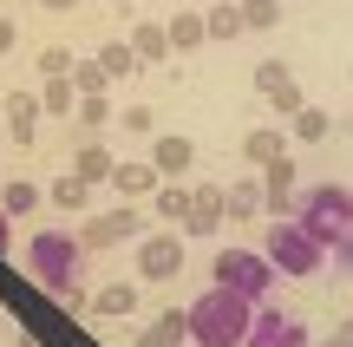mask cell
Masks as SVG:
<instances>
[{
  "mask_svg": "<svg viewBox=\"0 0 353 347\" xmlns=\"http://www.w3.org/2000/svg\"><path fill=\"white\" fill-rule=\"evenodd\" d=\"M249 321H255V301H242L236 288L216 282L190 301V347H242Z\"/></svg>",
  "mask_w": 353,
  "mask_h": 347,
  "instance_id": "6da1fadb",
  "label": "cell"
},
{
  "mask_svg": "<svg viewBox=\"0 0 353 347\" xmlns=\"http://www.w3.org/2000/svg\"><path fill=\"white\" fill-rule=\"evenodd\" d=\"M26 269H33V282L46 288L59 308H79V269H85V249H79V236H65V230H39L33 249H26Z\"/></svg>",
  "mask_w": 353,
  "mask_h": 347,
  "instance_id": "7a4b0ae2",
  "label": "cell"
},
{
  "mask_svg": "<svg viewBox=\"0 0 353 347\" xmlns=\"http://www.w3.org/2000/svg\"><path fill=\"white\" fill-rule=\"evenodd\" d=\"M288 223H301L321 249H341L347 230H353V190H347V184H314V190L294 197V217Z\"/></svg>",
  "mask_w": 353,
  "mask_h": 347,
  "instance_id": "3957f363",
  "label": "cell"
},
{
  "mask_svg": "<svg viewBox=\"0 0 353 347\" xmlns=\"http://www.w3.org/2000/svg\"><path fill=\"white\" fill-rule=\"evenodd\" d=\"M216 282L236 288L242 301H262L268 288H275V262H268L262 249H216Z\"/></svg>",
  "mask_w": 353,
  "mask_h": 347,
  "instance_id": "277c9868",
  "label": "cell"
},
{
  "mask_svg": "<svg viewBox=\"0 0 353 347\" xmlns=\"http://www.w3.org/2000/svg\"><path fill=\"white\" fill-rule=\"evenodd\" d=\"M268 262H275V275H314L321 262H327V249L314 243V236L301 230V223H275L268 230V249H262Z\"/></svg>",
  "mask_w": 353,
  "mask_h": 347,
  "instance_id": "5b68a950",
  "label": "cell"
},
{
  "mask_svg": "<svg viewBox=\"0 0 353 347\" xmlns=\"http://www.w3.org/2000/svg\"><path fill=\"white\" fill-rule=\"evenodd\" d=\"M183 262H190L183 236H176V230H157V236H144V243H138V282H170V275H183Z\"/></svg>",
  "mask_w": 353,
  "mask_h": 347,
  "instance_id": "8992f818",
  "label": "cell"
},
{
  "mask_svg": "<svg viewBox=\"0 0 353 347\" xmlns=\"http://www.w3.org/2000/svg\"><path fill=\"white\" fill-rule=\"evenodd\" d=\"M242 347H307V321L288 308H262L255 301V321H249V341Z\"/></svg>",
  "mask_w": 353,
  "mask_h": 347,
  "instance_id": "52a82bcc",
  "label": "cell"
},
{
  "mask_svg": "<svg viewBox=\"0 0 353 347\" xmlns=\"http://www.w3.org/2000/svg\"><path fill=\"white\" fill-rule=\"evenodd\" d=\"M131 236H138V204H118V210H105V217H85L79 249L99 256V249H118V243H131Z\"/></svg>",
  "mask_w": 353,
  "mask_h": 347,
  "instance_id": "ba28073f",
  "label": "cell"
},
{
  "mask_svg": "<svg viewBox=\"0 0 353 347\" xmlns=\"http://www.w3.org/2000/svg\"><path fill=\"white\" fill-rule=\"evenodd\" d=\"M262 210H268L275 223L294 217V157H275V164L262 170Z\"/></svg>",
  "mask_w": 353,
  "mask_h": 347,
  "instance_id": "9c48e42d",
  "label": "cell"
},
{
  "mask_svg": "<svg viewBox=\"0 0 353 347\" xmlns=\"http://www.w3.org/2000/svg\"><path fill=\"white\" fill-rule=\"evenodd\" d=\"M190 236H216V230H223V184H190Z\"/></svg>",
  "mask_w": 353,
  "mask_h": 347,
  "instance_id": "30bf717a",
  "label": "cell"
},
{
  "mask_svg": "<svg viewBox=\"0 0 353 347\" xmlns=\"http://www.w3.org/2000/svg\"><path fill=\"white\" fill-rule=\"evenodd\" d=\"M223 217L229 223H255V217H262V177H236V184H229V190H223Z\"/></svg>",
  "mask_w": 353,
  "mask_h": 347,
  "instance_id": "8fae6325",
  "label": "cell"
},
{
  "mask_svg": "<svg viewBox=\"0 0 353 347\" xmlns=\"http://www.w3.org/2000/svg\"><path fill=\"white\" fill-rule=\"evenodd\" d=\"M183 341H190V308H164V315L138 335V347H183Z\"/></svg>",
  "mask_w": 353,
  "mask_h": 347,
  "instance_id": "7c38bea8",
  "label": "cell"
},
{
  "mask_svg": "<svg viewBox=\"0 0 353 347\" xmlns=\"http://www.w3.org/2000/svg\"><path fill=\"white\" fill-rule=\"evenodd\" d=\"M39 118H46V112H39V92H7V131H13L20 144H33Z\"/></svg>",
  "mask_w": 353,
  "mask_h": 347,
  "instance_id": "4fadbf2b",
  "label": "cell"
},
{
  "mask_svg": "<svg viewBox=\"0 0 353 347\" xmlns=\"http://www.w3.org/2000/svg\"><path fill=\"white\" fill-rule=\"evenodd\" d=\"M151 164H157V177H190V164H196V144L190 138H157V151H151Z\"/></svg>",
  "mask_w": 353,
  "mask_h": 347,
  "instance_id": "5bb4252c",
  "label": "cell"
},
{
  "mask_svg": "<svg viewBox=\"0 0 353 347\" xmlns=\"http://www.w3.org/2000/svg\"><path fill=\"white\" fill-rule=\"evenodd\" d=\"M112 184H118V197H131V204H138V197H157V164H112Z\"/></svg>",
  "mask_w": 353,
  "mask_h": 347,
  "instance_id": "9a60e30c",
  "label": "cell"
},
{
  "mask_svg": "<svg viewBox=\"0 0 353 347\" xmlns=\"http://www.w3.org/2000/svg\"><path fill=\"white\" fill-rule=\"evenodd\" d=\"M138 288H144V282H112V288H99V295H92V315H99V321L131 315V308H138Z\"/></svg>",
  "mask_w": 353,
  "mask_h": 347,
  "instance_id": "2e32d148",
  "label": "cell"
},
{
  "mask_svg": "<svg viewBox=\"0 0 353 347\" xmlns=\"http://www.w3.org/2000/svg\"><path fill=\"white\" fill-rule=\"evenodd\" d=\"M242 157H249V164H275V157H288V138H281L275 125H262V131H249V138H242Z\"/></svg>",
  "mask_w": 353,
  "mask_h": 347,
  "instance_id": "e0dca14e",
  "label": "cell"
},
{
  "mask_svg": "<svg viewBox=\"0 0 353 347\" xmlns=\"http://www.w3.org/2000/svg\"><path fill=\"white\" fill-rule=\"evenodd\" d=\"M112 164H118V157L112 151H105V144H79V164H72V177H85V184H112Z\"/></svg>",
  "mask_w": 353,
  "mask_h": 347,
  "instance_id": "ac0fdd59",
  "label": "cell"
},
{
  "mask_svg": "<svg viewBox=\"0 0 353 347\" xmlns=\"http://www.w3.org/2000/svg\"><path fill=\"white\" fill-rule=\"evenodd\" d=\"M170 52H196L203 39H210V26H203V13H170Z\"/></svg>",
  "mask_w": 353,
  "mask_h": 347,
  "instance_id": "d6986e66",
  "label": "cell"
},
{
  "mask_svg": "<svg viewBox=\"0 0 353 347\" xmlns=\"http://www.w3.org/2000/svg\"><path fill=\"white\" fill-rule=\"evenodd\" d=\"M131 52H138V66L170 59V33H164V26H151V20H138V33H131Z\"/></svg>",
  "mask_w": 353,
  "mask_h": 347,
  "instance_id": "ffe728a7",
  "label": "cell"
},
{
  "mask_svg": "<svg viewBox=\"0 0 353 347\" xmlns=\"http://www.w3.org/2000/svg\"><path fill=\"white\" fill-rule=\"evenodd\" d=\"M92 59L105 66V79H131V72H138V52H131V39H112V46H99Z\"/></svg>",
  "mask_w": 353,
  "mask_h": 347,
  "instance_id": "44dd1931",
  "label": "cell"
},
{
  "mask_svg": "<svg viewBox=\"0 0 353 347\" xmlns=\"http://www.w3.org/2000/svg\"><path fill=\"white\" fill-rule=\"evenodd\" d=\"M242 7V33H268V26H281V0H236Z\"/></svg>",
  "mask_w": 353,
  "mask_h": 347,
  "instance_id": "7402d4cb",
  "label": "cell"
},
{
  "mask_svg": "<svg viewBox=\"0 0 353 347\" xmlns=\"http://www.w3.org/2000/svg\"><path fill=\"white\" fill-rule=\"evenodd\" d=\"M151 204H157V217H164V223H183L190 217V184H157Z\"/></svg>",
  "mask_w": 353,
  "mask_h": 347,
  "instance_id": "603a6c76",
  "label": "cell"
},
{
  "mask_svg": "<svg viewBox=\"0 0 353 347\" xmlns=\"http://www.w3.org/2000/svg\"><path fill=\"white\" fill-rule=\"evenodd\" d=\"M327 131H334V118L321 112V105H301V112H294V138H301V144H321Z\"/></svg>",
  "mask_w": 353,
  "mask_h": 347,
  "instance_id": "cb8c5ba5",
  "label": "cell"
},
{
  "mask_svg": "<svg viewBox=\"0 0 353 347\" xmlns=\"http://www.w3.org/2000/svg\"><path fill=\"white\" fill-rule=\"evenodd\" d=\"M203 26H210V39H236L242 33V7H236V0H223V7L203 13Z\"/></svg>",
  "mask_w": 353,
  "mask_h": 347,
  "instance_id": "d4e9b609",
  "label": "cell"
},
{
  "mask_svg": "<svg viewBox=\"0 0 353 347\" xmlns=\"http://www.w3.org/2000/svg\"><path fill=\"white\" fill-rule=\"evenodd\" d=\"M72 105H79L72 79H46V86H39V112H72Z\"/></svg>",
  "mask_w": 353,
  "mask_h": 347,
  "instance_id": "484cf974",
  "label": "cell"
},
{
  "mask_svg": "<svg viewBox=\"0 0 353 347\" xmlns=\"http://www.w3.org/2000/svg\"><path fill=\"white\" fill-rule=\"evenodd\" d=\"M0 210H7V217H26V210H39V184H7V190H0Z\"/></svg>",
  "mask_w": 353,
  "mask_h": 347,
  "instance_id": "4316f807",
  "label": "cell"
},
{
  "mask_svg": "<svg viewBox=\"0 0 353 347\" xmlns=\"http://www.w3.org/2000/svg\"><path fill=\"white\" fill-rule=\"evenodd\" d=\"M72 112H79V125H85V131H105V125H112V105H105V92H85Z\"/></svg>",
  "mask_w": 353,
  "mask_h": 347,
  "instance_id": "83f0119b",
  "label": "cell"
},
{
  "mask_svg": "<svg viewBox=\"0 0 353 347\" xmlns=\"http://www.w3.org/2000/svg\"><path fill=\"white\" fill-rule=\"evenodd\" d=\"M65 79H72V86H79V99H85V92H105V86H112L99 59H72V72H65Z\"/></svg>",
  "mask_w": 353,
  "mask_h": 347,
  "instance_id": "f1b7e54d",
  "label": "cell"
},
{
  "mask_svg": "<svg viewBox=\"0 0 353 347\" xmlns=\"http://www.w3.org/2000/svg\"><path fill=\"white\" fill-rule=\"evenodd\" d=\"M72 59H79L72 46H46V52H39V79H65V72H72Z\"/></svg>",
  "mask_w": 353,
  "mask_h": 347,
  "instance_id": "f546056e",
  "label": "cell"
},
{
  "mask_svg": "<svg viewBox=\"0 0 353 347\" xmlns=\"http://www.w3.org/2000/svg\"><path fill=\"white\" fill-rule=\"evenodd\" d=\"M255 86H262V99H268V92L294 86V72H288V66H281V59H262V66H255Z\"/></svg>",
  "mask_w": 353,
  "mask_h": 347,
  "instance_id": "4dcf8cb0",
  "label": "cell"
},
{
  "mask_svg": "<svg viewBox=\"0 0 353 347\" xmlns=\"http://www.w3.org/2000/svg\"><path fill=\"white\" fill-rule=\"evenodd\" d=\"M85 190H92L85 177H59V184H52V204H59V210H79V204H85Z\"/></svg>",
  "mask_w": 353,
  "mask_h": 347,
  "instance_id": "1f68e13d",
  "label": "cell"
},
{
  "mask_svg": "<svg viewBox=\"0 0 353 347\" xmlns=\"http://www.w3.org/2000/svg\"><path fill=\"white\" fill-rule=\"evenodd\" d=\"M118 125H125V131H151L157 112H151V105H125V112H118Z\"/></svg>",
  "mask_w": 353,
  "mask_h": 347,
  "instance_id": "d6a6232c",
  "label": "cell"
},
{
  "mask_svg": "<svg viewBox=\"0 0 353 347\" xmlns=\"http://www.w3.org/2000/svg\"><path fill=\"white\" fill-rule=\"evenodd\" d=\"M268 105H275L281 118H294V112H301V86H281V92H268Z\"/></svg>",
  "mask_w": 353,
  "mask_h": 347,
  "instance_id": "836d02e7",
  "label": "cell"
},
{
  "mask_svg": "<svg viewBox=\"0 0 353 347\" xmlns=\"http://www.w3.org/2000/svg\"><path fill=\"white\" fill-rule=\"evenodd\" d=\"M13 39H20V26H13V20H0V52H13Z\"/></svg>",
  "mask_w": 353,
  "mask_h": 347,
  "instance_id": "e575fe53",
  "label": "cell"
},
{
  "mask_svg": "<svg viewBox=\"0 0 353 347\" xmlns=\"http://www.w3.org/2000/svg\"><path fill=\"white\" fill-rule=\"evenodd\" d=\"M334 256H341V269L353 275V230H347V243H341V249H334Z\"/></svg>",
  "mask_w": 353,
  "mask_h": 347,
  "instance_id": "d590c367",
  "label": "cell"
},
{
  "mask_svg": "<svg viewBox=\"0 0 353 347\" xmlns=\"http://www.w3.org/2000/svg\"><path fill=\"white\" fill-rule=\"evenodd\" d=\"M39 7H46V13H72L79 0H39Z\"/></svg>",
  "mask_w": 353,
  "mask_h": 347,
  "instance_id": "8d00e7d4",
  "label": "cell"
},
{
  "mask_svg": "<svg viewBox=\"0 0 353 347\" xmlns=\"http://www.w3.org/2000/svg\"><path fill=\"white\" fill-rule=\"evenodd\" d=\"M13 347H39V341H33V335H20V341H13Z\"/></svg>",
  "mask_w": 353,
  "mask_h": 347,
  "instance_id": "74e56055",
  "label": "cell"
},
{
  "mask_svg": "<svg viewBox=\"0 0 353 347\" xmlns=\"http://www.w3.org/2000/svg\"><path fill=\"white\" fill-rule=\"evenodd\" d=\"M347 138H353V125H347Z\"/></svg>",
  "mask_w": 353,
  "mask_h": 347,
  "instance_id": "f35d334b",
  "label": "cell"
},
{
  "mask_svg": "<svg viewBox=\"0 0 353 347\" xmlns=\"http://www.w3.org/2000/svg\"><path fill=\"white\" fill-rule=\"evenodd\" d=\"M118 7H125V0H118Z\"/></svg>",
  "mask_w": 353,
  "mask_h": 347,
  "instance_id": "ab89813d",
  "label": "cell"
},
{
  "mask_svg": "<svg viewBox=\"0 0 353 347\" xmlns=\"http://www.w3.org/2000/svg\"><path fill=\"white\" fill-rule=\"evenodd\" d=\"M347 79H353V72H347Z\"/></svg>",
  "mask_w": 353,
  "mask_h": 347,
  "instance_id": "60d3db41",
  "label": "cell"
}]
</instances>
